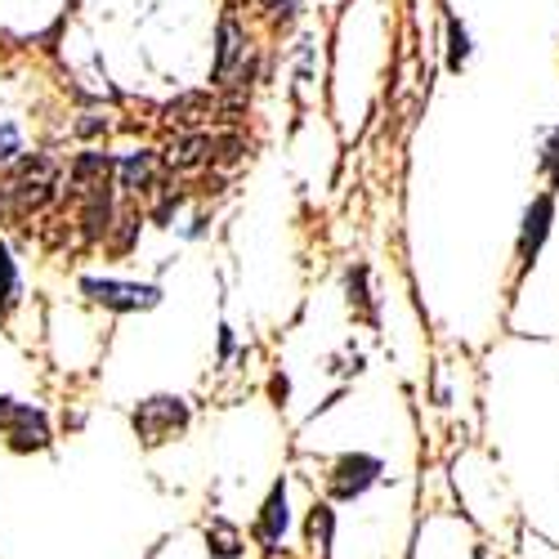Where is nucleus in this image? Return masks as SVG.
Masks as SVG:
<instances>
[{"instance_id": "20e7f679", "label": "nucleus", "mask_w": 559, "mask_h": 559, "mask_svg": "<svg viewBox=\"0 0 559 559\" xmlns=\"http://www.w3.org/2000/svg\"><path fill=\"white\" fill-rule=\"evenodd\" d=\"M550 228H555V193L546 189V193H537V198L528 202V211H524V219H520V242H515V251H520V269H524V273H528L533 260L542 255Z\"/></svg>"}, {"instance_id": "f8f14e48", "label": "nucleus", "mask_w": 559, "mask_h": 559, "mask_svg": "<svg viewBox=\"0 0 559 559\" xmlns=\"http://www.w3.org/2000/svg\"><path fill=\"white\" fill-rule=\"evenodd\" d=\"M211 112H215V99H211V95H183V99H175V104L166 108V117L179 121V126H198V121L211 117Z\"/></svg>"}, {"instance_id": "9b49d317", "label": "nucleus", "mask_w": 559, "mask_h": 559, "mask_svg": "<svg viewBox=\"0 0 559 559\" xmlns=\"http://www.w3.org/2000/svg\"><path fill=\"white\" fill-rule=\"evenodd\" d=\"M242 59V32H238V23L233 19H224L219 23V55H215V81H228V72H233V63Z\"/></svg>"}, {"instance_id": "f03ea898", "label": "nucleus", "mask_w": 559, "mask_h": 559, "mask_svg": "<svg viewBox=\"0 0 559 559\" xmlns=\"http://www.w3.org/2000/svg\"><path fill=\"white\" fill-rule=\"evenodd\" d=\"M0 430L10 435V448L14 452H40L50 448V426H45V412L32 407V403H19V399H0Z\"/></svg>"}, {"instance_id": "0eeeda50", "label": "nucleus", "mask_w": 559, "mask_h": 559, "mask_svg": "<svg viewBox=\"0 0 559 559\" xmlns=\"http://www.w3.org/2000/svg\"><path fill=\"white\" fill-rule=\"evenodd\" d=\"M108 175H112V157L108 153H81L76 166H72V189L76 193H95V189L108 183Z\"/></svg>"}, {"instance_id": "a211bd4d", "label": "nucleus", "mask_w": 559, "mask_h": 559, "mask_svg": "<svg viewBox=\"0 0 559 559\" xmlns=\"http://www.w3.org/2000/svg\"><path fill=\"white\" fill-rule=\"evenodd\" d=\"M19 153V130L14 126H0V162H10Z\"/></svg>"}, {"instance_id": "423d86ee", "label": "nucleus", "mask_w": 559, "mask_h": 559, "mask_svg": "<svg viewBox=\"0 0 559 559\" xmlns=\"http://www.w3.org/2000/svg\"><path fill=\"white\" fill-rule=\"evenodd\" d=\"M381 456H367V452H349V456H341L336 465H332V497H341V501H349V497H362L371 484L381 479Z\"/></svg>"}, {"instance_id": "dca6fc26", "label": "nucleus", "mask_w": 559, "mask_h": 559, "mask_svg": "<svg viewBox=\"0 0 559 559\" xmlns=\"http://www.w3.org/2000/svg\"><path fill=\"white\" fill-rule=\"evenodd\" d=\"M121 175H126V189H148L153 183V157L148 153H134V157H126L121 162Z\"/></svg>"}, {"instance_id": "ddd939ff", "label": "nucleus", "mask_w": 559, "mask_h": 559, "mask_svg": "<svg viewBox=\"0 0 559 559\" xmlns=\"http://www.w3.org/2000/svg\"><path fill=\"white\" fill-rule=\"evenodd\" d=\"M19 305V269L10 260V251L0 247V313H10Z\"/></svg>"}, {"instance_id": "6e6552de", "label": "nucleus", "mask_w": 559, "mask_h": 559, "mask_svg": "<svg viewBox=\"0 0 559 559\" xmlns=\"http://www.w3.org/2000/svg\"><path fill=\"white\" fill-rule=\"evenodd\" d=\"M260 533H264V542H277L287 533V484L283 479L273 484V492H269V501L260 510Z\"/></svg>"}, {"instance_id": "2eb2a0df", "label": "nucleus", "mask_w": 559, "mask_h": 559, "mask_svg": "<svg viewBox=\"0 0 559 559\" xmlns=\"http://www.w3.org/2000/svg\"><path fill=\"white\" fill-rule=\"evenodd\" d=\"M465 59H471V32H465L456 19H448V68L461 72Z\"/></svg>"}, {"instance_id": "7ed1b4c3", "label": "nucleus", "mask_w": 559, "mask_h": 559, "mask_svg": "<svg viewBox=\"0 0 559 559\" xmlns=\"http://www.w3.org/2000/svg\"><path fill=\"white\" fill-rule=\"evenodd\" d=\"M183 426H189V407H183V399H175V394H157L148 403H139V412H134V430L144 443H166Z\"/></svg>"}, {"instance_id": "f257e3e1", "label": "nucleus", "mask_w": 559, "mask_h": 559, "mask_svg": "<svg viewBox=\"0 0 559 559\" xmlns=\"http://www.w3.org/2000/svg\"><path fill=\"white\" fill-rule=\"evenodd\" d=\"M59 183V166L50 157H23L10 175V183H0V202H10V211L32 215L40 206H50Z\"/></svg>"}, {"instance_id": "4468645a", "label": "nucleus", "mask_w": 559, "mask_h": 559, "mask_svg": "<svg viewBox=\"0 0 559 559\" xmlns=\"http://www.w3.org/2000/svg\"><path fill=\"white\" fill-rule=\"evenodd\" d=\"M537 166H542V175H546V183H550V193H555V189H559V126L546 130L542 153H537Z\"/></svg>"}, {"instance_id": "1a4fd4ad", "label": "nucleus", "mask_w": 559, "mask_h": 559, "mask_svg": "<svg viewBox=\"0 0 559 559\" xmlns=\"http://www.w3.org/2000/svg\"><path fill=\"white\" fill-rule=\"evenodd\" d=\"M211 148H215V144H211L206 134H183V139H175V144L166 148V162H170L175 170H193V166L206 162Z\"/></svg>"}, {"instance_id": "f3484780", "label": "nucleus", "mask_w": 559, "mask_h": 559, "mask_svg": "<svg viewBox=\"0 0 559 559\" xmlns=\"http://www.w3.org/2000/svg\"><path fill=\"white\" fill-rule=\"evenodd\" d=\"M206 542H211L215 555H238V533H233L228 524H215V533H206Z\"/></svg>"}, {"instance_id": "39448f33", "label": "nucleus", "mask_w": 559, "mask_h": 559, "mask_svg": "<svg viewBox=\"0 0 559 559\" xmlns=\"http://www.w3.org/2000/svg\"><path fill=\"white\" fill-rule=\"evenodd\" d=\"M81 292L104 305V309H117V313H130V309H153L162 300L157 287H139V283H112V277H85Z\"/></svg>"}, {"instance_id": "6ab92c4d", "label": "nucleus", "mask_w": 559, "mask_h": 559, "mask_svg": "<svg viewBox=\"0 0 559 559\" xmlns=\"http://www.w3.org/2000/svg\"><path fill=\"white\" fill-rule=\"evenodd\" d=\"M238 157H242V139H219V162L233 166Z\"/></svg>"}, {"instance_id": "9d476101", "label": "nucleus", "mask_w": 559, "mask_h": 559, "mask_svg": "<svg viewBox=\"0 0 559 559\" xmlns=\"http://www.w3.org/2000/svg\"><path fill=\"white\" fill-rule=\"evenodd\" d=\"M345 292H349L354 318H362V322H371V328H377V305H371V292H367V264H354V269L345 273Z\"/></svg>"}]
</instances>
